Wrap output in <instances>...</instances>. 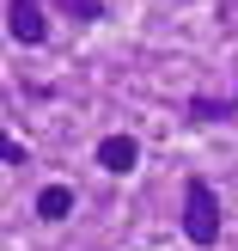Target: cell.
<instances>
[{
    "mask_svg": "<svg viewBox=\"0 0 238 251\" xmlns=\"http://www.w3.org/2000/svg\"><path fill=\"white\" fill-rule=\"evenodd\" d=\"M134 159H141V141L134 135H104L98 141V166L104 172H134Z\"/></svg>",
    "mask_w": 238,
    "mask_h": 251,
    "instance_id": "obj_3",
    "label": "cell"
},
{
    "mask_svg": "<svg viewBox=\"0 0 238 251\" xmlns=\"http://www.w3.org/2000/svg\"><path fill=\"white\" fill-rule=\"evenodd\" d=\"M0 159H6V166H12V172H19V166H24V159H31V153H24V147H19V141H6V147H0Z\"/></svg>",
    "mask_w": 238,
    "mask_h": 251,
    "instance_id": "obj_6",
    "label": "cell"
},
{
    "mask_svg": "<svg viewBox=\"0 0 238 251\" xmlns=\"http://www.w3.org/2000/svg\"><path fill=\"white\" fill-rule=\"evenodd\" d=\"M67 208H73V190H67V184H49V190H37V215H43V221H61Z\"/></svg>",
    "mask_w": 238,
    "mask_h": 251,
    "instance_id": "obj_4",
    "label": "cell"
},
{
    "mask_svg": "<svg viewBox=\"0 0 238 251\" xmlns=\"http://www.w3.org/2000/svg\"><path fill=\"white\" fill-rule=\"evenodd\" d=\"M6 31H12V43H43V6L37 0H12L6 6Z\"/></svg>",
    "mask_w": 238,
    "mask_h": 251,
    "instance_id": "obj_2",
    "label": "cell"
},
{
    "mask_svg": "<svg viewBox=\"0 0 238 251\" xmlns=\"http://www.w3.org/2000/svg\"><path fill=\"white\" fill-rule=\"evenodd\" d=\"M61 12H67V19H86V25H98L104 19V0H55Z\"/></svg>",
    "mask_w": 238,
    "mask_h": 251,
    "instance_id": "obj_5",
    "label": "cell"
},
{
    "mask_svg": "<svg viewBox=\"0 0 238 251\" xmlns=\"http://www.w3.org/2000/svg\"><path fill=\"white\" fill-rule=\"evenodd\" d=\"M183 233H190V245H214L220 239V202H214V184L208 178L183 184Z\"/></svg>",
    "mask_w": 238,
    "mask_h": 251,
    "instance_id": "obj_1",
    "label": "cell"
}]
</instances>
